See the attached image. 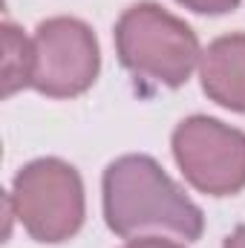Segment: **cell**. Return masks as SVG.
Here are the masks:
<instances>
[{
  "mask_svg": "<svg viewBox=\"0 0 245 248\" xmlns=\"http://www.w3.org/2000/svg\"><path fill=\"white\" fill-rule=\"evenodd\" d=\"M202 90L216 104L245 113V35H222L216 38L199 63Z\"/></svg>",
  "mask_w": 245,
  "mask_h": 248,
  "instance_id": "cell-6",
  "label": "cell"
},
{
  "mask_svg": "<svg viewBox=\"0 0 245 248\" xmlns=\"http://www.w3.org/2000/svg\"><path fill=\"white\" fill-rule=\"evenodd\" d=\"M173 156L187 182L211 196H231L245 187V133L193 116L173 130Z\"/></svg>",
  "mask_w": 245,
  "mask_h": 248,
  "instance_id": "cell-4",
  "label": "cell"
},
{
  "mask_svg": "<svg viewBox=\"0 0 245 248\" xmlns=\"http://www.w3.org/2000/svg\"><path fill=\"white\" fill-rule=\"evenodd\" d=\"M124 248H182V246L170 243V240H162V237H138V240L127 243Z\"/></svg>",
  "mask_w": 245,
  "mask_h": 248,
  "instance_id": "cell-9",
  "label": "cell"
},
{
  "mask_svg": "<svg viewBox=\"0 0 245 248\" xmlns=\"http://www.w3.org/2000/svg\"><path fill=\"white\" fill-rule=\"evenodd\" d=\"M179 3L193 12H202V15H225L240 6V0H179Z\"/></svg>",
  "mask_w": 245,
  "mask_h": 248,
  "instance_id": "cell-8",
  "label": "cell"
},
{
  "mask_svg": "<svg viewBox=\"0 0 245 248\" xmlns=\"http://www.w3.org/2000/svg\"><path fill=\"white\" fill-rule=\"evenodd\" d=\"M104 217L119 237L165 231L199 240L205 228L202 211L150 156H122L104 170Z\"/></svg>",
  "mask_w": 245,
  "mask_h": 248,
  "instance_id": "cell-1",
  "label": "cell"
},
{
  "mask_svg": "<svg viewBox=\"0 0 245 248\" xmlns=\"http://www.w3.org/2000/svg\"><path fill=\"white\" fill-rule=\"evenodd\" d=\"M222 248H245V225H240V228L225 240V246Z\"/></svg>",
  "mask_w": 245,
  "mask_h": 248,
  "instance_id": "cell-10",
  "label": "cell"
},
{
  "mask_svg": "<svg viewBox=\"0 0 245 248\" xmlns=\"http://www.w3.org/2000/svg\"><path fill=\"white\" fill-rule=\"evenodd\" d=\"M12 211L38 243H63L84 222V185L72 165L38 159L26 165L9 193Z\"/></svg>",
  "mask_w": 245,
  "mask_h": 248,
  "instance_id": "cell-3",
  "label": "cell"
},
{
  "mask_svg": "<svg viewBox=\"0 0 245 248\" xmlns=\"http://www.w3.org/2000/svg\"><path fill=\"white\" fill-rule=\"evenodd\" d=\"M35 75V46L32 41L15 26L3 23V95L9 98L12 93L32 87Z\"/></svg>",
  "mask_w": 245,
  "mask_h": 248,
  "instance_id": "cell-7",
  "label": "cell"
},
{
  "mask_svg": "<svg viewBox=\"0 0 245 248\" xmlns=\"http://www.w3.org/2000/svg\"><path fill=\"white\" fill-rule=\"evenodd\" d=\"M32 87L49 98H72L92 87L101 55L92 29L75 17H49L38 26Z\"/></svg>",
  "mask_w": 245,
  "mask_h": 248,
  "instance_id": "cell-5",
  "label": "cell"
},
{
  "mask_svg": "<svg viewBox=\"0 0 245 248\" xmlns=\"http://www.w3.org/2000/svg\"><path fill=\"white\" fill-rule=\"evenodd\" d=\"M116 49L133 75L165 87H182L202 58L196 32L156 3H136L119 17Z\"/></svg>",
  "mask_w": 245,
  "mask_h": 248,
  "instance_id": "cell-2",
  "label": "cell"
}]
</instances>
